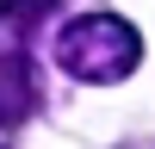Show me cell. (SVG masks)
<instances>
[{"label": "cell", "mask_w": 155, "mask_h": 149, "mask_svg": "<svg viewBox=\"0 0 155 149\" xmlns=\"http://www.w3.org/2000/svg\"><path fill=\"white\" fill-rule=\"evenodd\" d=\"M62 0H6L0 6V62H6V74H25V50H31V37L44 31L50 19H56ZM31 81V74H25Z\"/></svg>", "instance_id": "7a4b0ae2"}, {"label": "cell", "mask_w": 155, "mask_h": 149, "mask_svg": "<svg viewBox=\"0 0 155 149\" xmlns=\"http://www.w3.org/2000/svg\"><path fill=\"white\" fill-rule=\"evenodd\" d=\"M31 106H37L31 81H25V74H0V149H12V137L31 118Z\"/></svg>", "instance_id": "3957f363"}, {"label": "cell", "mask_w": 155, "mask_h": 149, "mask_svg": "<svg viewBox=\"0 0 155 149\" xmlns=\"http://www.w3.org/2000/svg\"><path fill=\"white\" fill-rule=\"evenodd\" d=\"M118 149H155V143H149V137H130V143H118Z\"/></svg>", "instance_id": "277c9868"}, {"label": "cell", "mask_w": 155, "mask_h": 149, "mask_svg": "<svg viewBox=\"0 0 155 149\" xmlns=\"http://www.w3.org/2000/svg\"><path fill=\"white\" fill-rule=\"evenodd\" d=\"M137 62H143V37L118 12H81L56 37V68L74 81H124Z\"/></svg>", "instance_id": "6da1fadb"}]
</instances>
